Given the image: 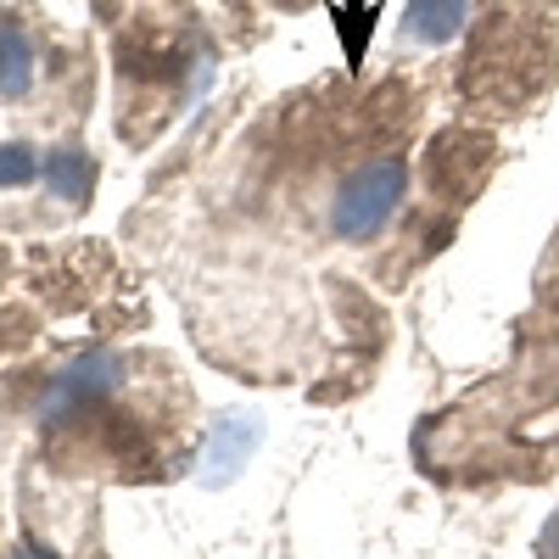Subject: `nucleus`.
I'll use <instances>...</instances> for the list:
<instances>
[{
	"instance_id": "obj_2",
	"label": "nucleus",
	"mask_w": 559,
	"mask_h": 559,
	"mask_svg": "<svg viewBox=\"0 0 559 559\" xmlns=\"http://www.w3.org/2000/svg\"><path fill=\"white\" fill-rule=\"evenodd\" d=\"M45 185H51L68 207H84L90 191H96V163L79 146H57V152H45Z\"/></svg>"
},
{
	"instance_id": "obj_4",
	"label": "nucleus",
	"mask_w": 559,
	"mask_h": 559,
	"mask_svg": "<svg viewBox=\"0 0 559 559\" xmlns=\"http://www.w3.org/2000/svg\"><path fill=\"white\" fill-rule=\"evenodd\" d=\"M34 90V45L17 28H0V102H17Z\"/></svg>"
},
{
	"instance_id": "obj_3",
	"label": "nucleus",
	"mask_w": 559,
	"mask_h": 559,
	"mask_svg": "<svg viewBox=\"0 0 559 559\" xmlns=\"http://www.w3.org/2000/svg\"><path fill=\"white\" fill-rule=\"evenodd\" d=\"M464 28V0H408L403 34L414 45H448Z\"/></svg>"
},
{
	"instance_id": "obj_1",
	"label": "nucleus",
	"mask_w": 559,
	"mask_h": 559,
	"mask_svg": "<svg viewBox=\"0 0 559 559\" xmlns=\"http://www.w3.org/2000/svg\"><path fill=\"white\" fill-rule=\"evenodd\" d=\"M408 191V163L403 157H381V163H364L342 191L331 202V224H336V236L347 241H364V236H376V229L397 213Z\"/></svg>"
},
{
	"instance_id": "obj_6",
	"label": "nucleus",
	"mask_w": 559,
	"mask_h": 559,
	"mask_svg": "<svg viewBox=\"0 0 559 559\" xmlns=\"http://www.w3.org/2000/svg\"><path fill=\"white\" fill-rule=\"evenodd\" d=\"M543 554L559 559V515H554V526H548V537H543Z\"/></svg>"
},
{
	"instance_id": "obj_5",
	"label": "nucleus",
	"mask_w": 559,
	"mask_h": 559,
	"mask_svg": "<svg viewBox=\"0 0 559 559\" xmlns=\"http://www.w3.org/2000/svg\"><path fill=\"white\" fill-rule=\"evenodd\" d=\"M34 174H39V152L28 140H7L0 146V185H28Z\"/></svg>"
}]
</instances>
